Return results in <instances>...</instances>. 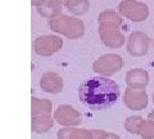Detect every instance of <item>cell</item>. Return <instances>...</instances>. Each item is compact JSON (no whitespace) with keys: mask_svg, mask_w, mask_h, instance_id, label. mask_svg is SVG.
I'll use <instances>...</instances> for the list:
<instances>
[{"mask_svg":"<svg viewBox=\"0 0 154 139\" xmlns=\"http://www.w3.org/2000/svg\"><path fill=\"white\" fill-rule=\"evenodd\" d=\"M118 13L132 22H143L149 17V8L137 0H123L118 4Z\"/></svg>","mask_w":154,"mask_h":139,"instance_id":"5","label":"cell"},{"mask_svg":"<svg viewBox=\"0 0 154 139\" xmlns=\"http://www.w3.org/2000/svg\"><path fill=\"white\" fill-rule=\"evenodd\" d=\"M54 117L50 113L38 115V116H31V130L36 134H42L49 131L54 125Z\"/></svg>","mask_w":154,"mask_h":139,"instance_id":"14","label":"cell"},{"mask_svg":"<svg viewBox=\"0 0 154 139\" xmlns=\"http://www.w3.org/2000/svg\"><path fill=\"white\" fill-rule=\"evenodd\" d=\"M153 102H154V93H153Z\"/></svg>","mask_w":154,"mask_h":139,"instance_id":"22","label":"cell"},{"mask_svg":"<svg viewBox=\"0 0 154 139\" xmlns=\"http://www.w3.org/2000/svg\"><path fill=\"white\" fill-rule=\"evenodd\" d=\"M45 2H46V0H31V5L37 8V7H41Z\"/></svg>","mask_w":154,"mask_h":139,"instance_id":"20","label":"cell"},{"mask_svg":"<svg viewBox=\"0 0 154 139\" xmlns=\"http://www.w3.org/2000/svg\"><path fill=\"white\" fill-rule=\"evenodd\" d=\"M148 118H150V120H153V121H154V109H153V111L149 112V115H148Z\"/></svg>","mask_w":154,"mask_h":139,"instance_id":"21","label":"cell"},{"mask_svg":"<svg viewBox=\"0 0 154 139\" xmlns=\"http://www.w3.org/2000/svg\"><path fill=\"white\" fill-rule=\"evenodd\" d=\"M48 23L51 31L60 33L67 39L77 40L85 35V23L80 18L60 14L53 20H49Z\"/></svg>","mask_w":154,"mask_h":139,"instance_id":"3","label":"cell"},{"mask_svg":"<svg viewBox=\"0 0 154 139\" xmlns=\"http://www.w3.org/2000/svg\"><path fill=\"white\" fill-rule=\"evenodd\" d=\"M119 86L114 80L104 76H95L85 80L79 88L80 102L94 111H104L117 103Z\"/></svg>","mask_w":154,"mask_h":139,"instance_id":"1","label":"cell"},{"mask_svg":"<svg viewBox=\"0 0 154 139\" xmlns=\"http://www.w3.org/2000/svg\"><path fill=\"white\" fill-rule=\"evenodd\" d=\"M123 102L126 107L132 111H141L148 106V93L145 89L137 90L127 88L123 94Z\"/></svg>","mask_w":154,"mask_h":139,"instance_id":"9","label":"cell"},{"mask_svg":"<svg viewBox=\"0 0 154 139\" xmlns=\"http://www.w3.org/2000/svg\"><path fill=\"white\" fill-rule=\"evenodd\" d=\"M57 139H96V130L80 129L76 126L63 128L58 130Z\"/></svg>","mask_w":154,"mask_h":139,"instance_id":"12","label":"cell"},{"mask_svg":"<svg viewBox=\"0 0 154 139\" xmlns=\"http://www.w3.org/2000/svg\"><path fill=\"white\" fill-rule=\"evenodd\" d=\"M153 46H154V41H153Z\"/></svg>","mask_w":154,"mask_h":139,"instance_id":"23","label":"cell"},{"mask_svg":"<svg viewBox=\"0 0 154 139\" xmlns=\"http://www.w3.org/2000/svg\"><path fill=\"white\" fill-rule=\"evenodd\" d=\"M123 67V59L119 54H113V53H107L99 57L98 59L94 62L93 70L96 74L104 77H109L121 71Z\"/></svg>","mask_w":154,"mask_h":139,"instance_id":"4","label":"cell"},{"mask_svg":"<svg viewBox=\"0 0 154 139\" xmlns=\"http://www.w3.org/2000/svg\"><path fill=\"white\" fill-rule=\"evenodd\" d=\"M54 120L60 126L71 128L82 122V115L71 104H60L54 111Z\"/></svg>","mask_w":154,"mask_h":139,"instance_id":"7","label":"cell"},{"mask_svg":"<svg viewBox=\"0 0 154 139\" xmlns=\"http://www.w3.org/2000/svg\"><path fill=\"white\" fill-rule=\"evenodd\" d=\"M63 7L64 5L60 0H46L41 7L36 8V12L41 17L48 18V20H53V18L60 16Z\"/></svg>","mask_w":154,"mask_h":139,"instance_id":"13","label":"cell"},{"mask_svg":"<svg viewBox=\"0 0 154 139\" xmlns=\"http://www.w3.org/2000/svg\"><path fill=\"white\" fill-rule=\"evenodd\" d=\"M126 84L130 89L143 90L149 84V74L144 68H132L126 74Z\"/></svg>","mask_w":154,"mask_h":139,"instance_id":"11","label":"cell"},{"mask_svg":"<svg viewBox=\"0 0 154 139\" xmlns=\"http://www.w3.org/2000/svg\"><path fill=\"white\" fill-rule=\"evenodd\" d=\"M53 103L49 99H38L31 97V116H38L44 113H51Z\"/></svg>","mask_w":154,"mask_h":139,"instance_id":"15","label":"cell"},{"mask_svg":"<svg viewBox=\"0 0 154 139\" xmlns=\"http://www.w3.org/2000/svg\"><path fill=\"white\" fill-rule=\"evenodd\" d=\"M139 135L143 139H154V121L150 118L145 120L140 126V130H139Z\"/></svg>","mask_w":154,"mask_h":139,"instance_id":"18","label":"cell"},{"mask_svg":"<svg viewBox=\"0 0 154 139\" xmlns=\"http://www.w3.org/2000/svg\"><path fill=\"white\" fill-rule=\"evenodd\" d=\"M63 46V39L57 35H44L33 41V50L37 55L50 57Z\"/></svg>","mask_w":154,"mask_h":139,"instance_id":"6","label":"cell"},{"mask_svg":"<svg viewBox=\"0 0 154 139\" xmlns=\"http://www.w3.org/2000/svg\"><path fill=\"white\" fill-rule=\"evenodd\" d=\"M96 139H121V137L105 130H96Z\"/></svg>","mask_w":154,"mask_h":139,"instance_id":"19","label":"cell"},{"mask_svg":"<svg viewBox=\"0 0 154 139\" xmlns=\"http://www.w3.org/2000/svg\"><path fill=\"white\" fill-rule=\"evenodd\" d=\"M99 37L102 43L112 49L122 48L125 44V35L121 31L122 16L112 9L103 11L98 17Z\"/></svg>","mask_w":154,"mask_h":139,"instance_id":"2","label":"cell"},{"mask_svg":"<svg viewBox=\"0 0 154 139\" xmlns=\"http://www.w3.org/2000/svg\"><path fill=\"white\" fill-rule=\"evenodd\" d=\"M150 37L141 31H134L127 39V52L132 57H144L150 45Z\"/></svg>","mask_w":154,"mask_h":139,"instance_id":"8","label":"cell"},{"mask_svg":"<svg viewBox=\"0 0 154 139\" xmlns=\"http://www.w3.org/2000/svg\"><path fill=\"white\" fill-rule=\"evenodd\" d=\"M64 81L62 79V76H59L55 72H45L41 75L40 77V88L41 90H44L46 93L50 94H58L63 90Z\"/></svg>","mask_w":154,"mask_h":139,"instance_id":"10","label":"cell"},{"mask_svg":"<svg viewBox=\"0 0 154 139\" xmlns=\"http://www.w3.org/2000/svg\"><path fill=\"white\" fill-rule=\"evenodd\" d=\"M63 3L64 8L68 9V12L73 16H81L89 11V0H60Z\"/></svg>","mask_w":154,"mask_h":139,"instance_id":"16","label":"cell"},{"mask_svg":"<svg viewBox=\"0 0 154 139\" xmlns=\"http://www.w3.org/2000/svg\"><path fill=\"white\" fill-rule=\"evenodd\" d=\"M143 121H144V117L141 116H128L125 120V129L131 134H139Z\"/></svg>","mask_w":154,"mask_h":139,"instance_id":"17","label":"cell"}]
</instances>
